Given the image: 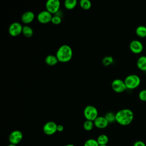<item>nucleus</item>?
I'll use <instances>...</instances> for the list:
<instances>
[{"label": "nucleus", "mask_w": 146, "mask_h": 146, "mask_svg": "<svg viewBox=\"0 0 146 146\" xmlns=\"http://www.w3.org/2000/svg\"><path fill=\"white\" fill-rule=\"evenodd\" d=\"M134 118V114L130 109L124 108L116 113V121L121 125L130 124Z\"/></svg>", "instance_id": "obj_1"}, {"label": "nucleus", "mask_w": 146, "mask_h": 146, "mask_svg": "<svg viewBox=\"0 0 146 146\" xmlns=\"http://www.w3.org/2000/svg\"><path fill=\"white\" fill-rule=\"evenodd\" d=\"M72 50L68 44H63L60 46L56 52V56L57 57L58 61L63 63L70 61L72 57Z\"/></svg>", "instance_id": "obj_2"}, {"label": "nucleus", "mask_w": 146, "mask_h": 146, "mask_svg": "<svg viewBox=\"0 0 146 146\" xmlns=\"http://www.w3.org/2000/svg\"><path fill=\"white\" fill-rule=\"evenodd\" d=\"M124 83L127 88L133 90L136 88L140 84L141 80L140 77L135 74H131L126 76L124 79Z\"/></svg>", "instance_id": "obj_3"}, {"label": "nucleus", "mask_w": 146, "mask_h": 146, "mask_svg": "<svg viewBox=\"0 0 146 146\" xmlns=\"http://www.w3.org/2000/svg\"><path fill=\"white\" fill-rule=\"evenodd\" d=\"M83 114L86 120L94 121L98 116L97 108L92 105L87 106L83 111Z\"/></svg>", "instance_id": "obj_4"}, {"label": "nucleus", "mask_w": 146, "mask_h": 146, "mask_svg": "<svg viewBox=\"0 0 146 146\" xmlns=\"http://www.w3.org/2000/svg\"><path fill=\"white\" fill-rule=\"evenodd\" d=\"M46 9L51 14H55L60 9V2L59 0H48L46 2Z\"/></svg>", "instance_id": "obj_5"}, {"label": "nucleus", "mask_w": 146, "mask_h": 146, "mask_svg": "<svg viewBox=\"0 0 146 146\" xmlns=\"http://www.w3.org/2000/svg\"><path fill=\"white\" fill-rule=\"evenodd\" d=\"M111 87L112 90L117 93H121L127 89L124 81L120 79H114L111 83Z\"/></svg>", "instance_id": "obj_6"}, {"label": "nucleus", "mask_w": 146, "mask_h": 146, "mask_svg": "<svg viewBox=\"0 0 146 146\" xmlns=\"http://www.w3.org/2000/svg\"><path fill=\"white\" fill-rule=\"evenodd\" d=\"M23 139V133L19 130H14L12 131L9 136V141L10 144L17 145Z\"/></svg>", "instance_id": "obj_7"}, {"label": "nucleus", "mask_w": 146, "mask_h": 146, "mask_svg": "<svg viewBox=\"0 0 146 146\" xmlns=\"http://www.w3.org/2000/svg\"><path fill=\"white\" fill-rule=\"evenodd\" d=\"M23 26L17 22L12 23L9 27V33L12 36H17L22 33Z\"/></svg>", "instance_id": "obj_8"}, {"label": "nucleus", "mask_w": 146, "mask_h": 146, "mask_svg": "<svg viewBox=\"0 0 146 146\" xmlns=\"http://www.w3.org/2000/svg\"><path fill=\"white\" fill-rule=\"evenodd\" d=\"M57 126L58 125L55 122L52 121H48L43 125V131L47 135H52L57 131Z\"/></svg>", "instance_id": "obj_9"}, {"label": "nucleus", "mask_w": 146, "mask_h": 146, "mask_svg": "<svg viewBox=\"0 0 146 146\" xmlns=\"http://www.w3.org/2000/svg\"><path fill=\"white\" fill-rule=\"evenodd\" d=\"M52 18V14L48 11L47 10H43L39 12L37 15L38 21L43 24L48 23L51 21Z\"/></svg>", "instance_id": "obj_10"}, {"label": "nucleus", "mask_w": 146, "mask_h": 146, "mask_svg": "<svg viewBox=\"0 0 146 146\" xmlns=\"http://www.w3.org/2000/svg\"><path fill=\"white\" fill-rule=\"evenodd\" d=\"M129 49L134 54H140L143 51V45L138 40H133L129 43Z\"/></svg>", "instance_id": "obj_11"}, {"label": "nucleus", "mask_w": 146, "mask_h": 146, "mask_svg": "<svg viewBox=\"0 0 146 146\" xmlns=\"http://www.w3.org/2000/svg\"><path fill=\"white\" fill-rule=\"evenodd\" d=\"M94 125L99 129H104L106 128L109 123L104 116H98V117L94 121Z\"/></svg>", "instance_id": "obj_12"}, {"label": "nucleus", "mask_w": 146, "mask_h": 146, "mask_svg": "<svg viewBox=\"0 0 146 146\" xmlns=\"http://www.w3.org/2000/svg\"><path fill=\"white\" fill-rule=\"evenodd\" d=\"M35 18V14L31 11L25 12L21 17V21L25 24H29L33 21Z\"/></svg>", "instance_id": "obj_13"}, {"label": "nucleus", "mask_w": 146, "mask_h": 146, "mask_svg": "<svg viewBox=\"0 0 146 146\" xmlns=\"http://www.w3.org/2000/svg\"><path fill=\"white\" fill-rule=\"evenodd\" d=\"M136 64L139 70L146 72V56H140L137 60Z\"/></svg>", "instance_id": "obj_14"}, {"label": "nucleus", "mask_w": 146, "mask_h": 146, "mask_svg": "<svg viewBox=\"0 0 146 146\" xmlns=\"http://www.w3.org/2000/svg\"><path fill=\"white\" fill-rule=\"evenodd\" d=\"M58 59L57 58V57L56 56V55H54L52 54L50 55H48L46 56V57L45 58V62L46 63L50 66H55V64H57V63L58 62Z\"/></svg>", "instance_id": "obj_15"}, {"label": "nucleus", "mask_w": 146, "mask_h": 146, "mask_svg": "<svg viewBox=\"0 0 146 146\" xmlns=\"http://www.w3.org/2000/svg\"><path fill=\"white\" fill-rule=\"evenodd\" d=\"M136 34L140 38L146 37V26H139L136 29Z\"/></svg>", "instance_id": "obj_16"}, {"label": "nucleus", "mask_w": 146, "mask_h": 146, "mask_svg": "<svg viewBox=\"0 0 146 146\" xmlns=\"http://www.w3.org/2000/svg\"><path fill=\"white\" fill-rule=\"evenodd\" d=\"M22 34L25 37L30 38L33 35V30L30 26L28 25H25L23 26Z\"/></svg>", "instance_id": "obj_17"}, {"label": "nucleus", "mask_w": 146, "mask_h": 146, "mask_svg": "<svg viewBox=\"0 0 146 146\" xmlns=\"http://www.w3.org/2000/svg\"><path fill=\"white\" fill-rule=\"evenodd\" d=\"M98 144L100 145H107V144L108 143L109 139L108 137L105 135V134H102L100 135L97 139H96Z\"/></svg>", "instance_id": "obj_18"}, {"label": "nucleus", "mask_w": 146, "mask_h": 146, "mask_svg": "<svg viewBox=\"0 0 146 146\" xmlns=\"http://www.w3.org/2000/svg\"><path fill=\"white\" fill-rule=\"evenodd\" d=\"M76 0H66L64 2V7L68 10H72L76 6Z\"/></svg>", "instance_id": "obj_19"}, {"label": "nucleus", "mask_w": 146, "mask_h": 146, "mask_svg": "<svg viewBox=\"0 0 146 146\" xmlns=\"http://www.w3.org/2000/svg\"><path fill=\"white\" fill-rule=\"evenodd\" d=\"M79 5L82 9L87 10L91 7L92 3L89 0H80L79 1Z\"/></svg>", "instance_id": "obj_20"}, {"label": "nucleus", "mask_w": 146, "mask_h": 146, "mask_svg": "<svg viewBox=\"0 0 146 146\" xmlns=\"http://www.w3.org/2000/svg\"><path fill=\"white\" fill-rule=\"evenodd\" d=\"M104 117L109 123H112L116 121V113H114L112 112H107L105 114Z\"/></svg>", "instance_id": "obj_21"}, {"label": "nucleus", "mask_w": 146, "mask_h": 146, "mask_svg": "<svg viewBox=\"0 0 146 146\" xmlns=\"http://www.w3.org/2000/svg\"><path fill=\"white\" fill-rule=\"evenodd\" d=\"M94 126L95 125L93 121L86 120L83 123V128L87 131H91L93 129Z\"/></svg>", "instance_id": "obj_22"}, {"label": "nucleus", "mask_w": 146, "mask_h": 146, "mask_svg": "<svg viewBox=\"0 0 146 146\" xmlns=\"http://www.w3.org/2000/svg\"><path fill=\"white\" fill-rule=\"evenodd\" d=\"M113 62V59L111 56H106L102 60V63L103 65L106 67H107L112 64Z\"/></svg>", "instance_id": "obj_23"}, {"label": "nucleus", "mask_w": 146, "mask_h": 146, "mask_svg": "<svg viewBox=\"0 0 146 146\" xmlns=\"http://www.w3.org/2000/svg\"><path fill=\"white\" fill-rule=\"evenodd\" d=\"M83 146H99V144L96 139H89L85 141Z\"/></svg>", "instance_id": "obj_24"}, {"label": "nucleus", "mask_w": 146, "mask_h": 146, "mask_svg": "<svg viewBox=\"0 0 146 146\" xmlns=\"http://www.w3.org/2000/svg\"><path fill=\"white\" fill-rule=\"evenodd\" d=\"M54 25H59L62 22V17H59L58 15H54L52 16L51 21Z\"/></svg>", "instance_id": "obj_25"}, {"label": "nucleus", "mask_w": 146, "mask_h": 146, "mask_svg": "<svg viewBox=\"0 0 146 146\" xmlns=\"http://www.w3.org/2000/svg\"><path fill=\"white\" fill-rule=\"evenodd\" d=\"M139 98L143 102H146V90H143L139 94Z\"/></svg>", "instance_id": "obj_26"}, {"label": "nucleus", "mask_w": 146, "mask_h": 146, "mask_svg": "<svg viewBox=\"0 0 146 146\" xmlns=\"http://www.w3.org/2000/svg\"><path fill=\"white\" fill-rule=\"evenodd\" d=\"M133 146H146V145H145V143L143 142V141L138 140L134 143Z\"/></svg>", "instance_id": "obj_27"}, {"label": "nucleus", "mask_w": 146, "mask_h": 146, "mask_svg": "<svg viewBox=\"0 0 146 146\" xmlns=\"http://www.w3.org/2000/svg\"><path fill=\"white\" fill-rule=\"evenodd\" d=\"M63 130H64V127L62 125H61V124L58 125V126H57V131L58 132H62Z\"/></svg>", "instance_id": "obj_28"}, {"label": "nucleus", "mask_w": 146, "mask_h": 146, "mask_svg": "<svg viewBox=\"0 0 146 146\" xmlns=\"http://www.w3.org/2000/svg\"><path fill=\"white\" fill-rule=\"evenodd\" d=\"M65 146H75V145L74 144H68L66 145Z\"/></svg>", "instance_id": "obj_29"}, {"label": "nucleus", "mask_w": 146, "mask_h": 146, "mask_svg": "<svg viewBox=\"0 0 146 146\" xmlns=\"http://www.w3.org/2000/svg\"><path fill=\"white\" fill-rule=\"evenodd\" d=\"M8 146H17V145L13 144H9L8 145Z\"/></svg>", "instance_id": "obj_30"}, {"label": "nucleus", "mask_w": 146, "mask_h": 146, "mask_svg": "<svg viewBox=\"0 0 146 146\" xmlns=\"http://www.w3.org/2000/svg\"><path fill=\"white\" fill-rule=\"evenodd\" d=\"M99 146H108L107 145H100Z\"/></svg>", "instance_id": "obj_31"}, {"label": "nucleus", "mask_w": 146, "mask_h": 146, "mask_svg": "<svg viewBox=\"0 0 146 146\" xmlns=\"http://www.w3.org/2000/svg\"><path fill=\"white\" fill-rule=\"evenodd\" d=\"M145 75H146V72H145Z\"/></svg>", "instance_id": "obj_32"}]
</instances>
